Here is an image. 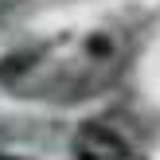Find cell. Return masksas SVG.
Returning a JSON list of instances; mask_svg holds the SVG:
<instances>
[{"mask_svg": "<svg viewBox=\"0 0 160 160\" xmlns=\"http://www.w3.org/2000/svg\"><path fill=\"white\" fill-rule=\"evenodd\" d=\"M74 156L78 160H129V145L117 137L109 125H82L74 137Z\"/></svg>", "mask_w": 160, "mask_h": 160, "instance_id": "1", "label": "cell"}]
</instances>
